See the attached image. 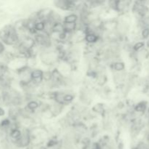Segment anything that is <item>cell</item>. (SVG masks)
Segmentation results:
<instances>
[{
    "label": "cell",
    "mask_w": 149,
    "mask_h": 149,
    "mask_svg": "<svg viewBox=\"0 0 149 149\" xmlns=\"http://www.w3.org/2000/svg\"><path fill=\"white\" fill-rule=\"evenodd\" d=\"M3 50V46L1 43H0V52Z\"/></svg>",
    "instance_id": "cell-3"
},
{
    "label": "cell",
    "mask_w": 149,
    "mask_h": 149,
    "mask_svg": "<svg viewBox=\"0 0 149 149\" xmlns=\"http://www.w3.org/2000/svg\"><path fill=\"white\" fill-rule=\"evenodd\" d=\"M148 33H149V31L148 29H145L143 31V37L146 38L147 36H148Z\"/></svg>",
    "instance_id": "cell-1"
},
{
    "label": "cell",
    "mask_w": 149,
    "mask_h": 149,
    "mask_svg": "<svg viewBox=\"0 0 149 149\" xmlns=\"http://www.w3.org/2000/svg\"><path fill=\"white\" fill-rule=\"evenodd\" d=\"M143 46V43H138V45H135V49H139V48L142 47Z\"/></svg>",
    "instance_id": "cell-2"
},
{
    "label": "cell",
    "mask_w": 149,
    "mask_h": 149,
    "mask_svg": "<svg viewBox=\"0 0 149 149\" xmlns=\"http://www.w3.org/2000/svg\"><path fill=\"white\" fill-rule=\"evenodd\" d=\"M3 113H4V112H3V110H2V109H0V116H1V115H2Z\"/></svg>",
    "instance_id": "cell-4"
}]
</instances>
